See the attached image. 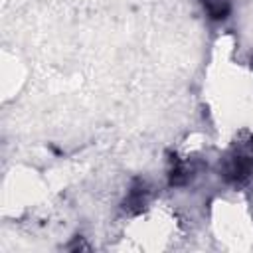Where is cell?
Segmentation results:
<instances>
[{
    "label": "cell",
    "mask_w": 253,
    "mask_h": 253,
    "mask_svg": "<svg viewBox=\"0 0 253 253\" xmlns=\"http://www.w3.org/2000/svg\"><path fill=\"white\" fill-rule=\"evenodd\" d=\"M253 174V158L245 152H233L223 158L221 176L231 184H243Z\"/></svg>",
    "instance_id": "cell-1"
},
{
    "label": "cell",
    "mask_w": 253,
    "mask_h": 253,
    "mask_svg": "<svg viewBox=\"0 0 253 253\" xmlns=\"http://www.w3.org/2000/svg\"><path fill=\"white\" fill-rule=\"evenodd\" d=\"M146 200H148V188H146V184L142 180H136L132 184V188L128 190V196H126L123 208L126 211H130V213H136V211H140L144 208Z\"/></svg>",
    "instance_id": "cell-2"
},
{
    "label": "cell",
    "mask_w": 253,
    "mask_h": 253,
    "mask_svg": "<svg viewBox=\"0 0 253 253\" xmlns=\"http://www.w3.org/2000/svg\"><path fill=\"white\" fill-rule=\"evenodd\" d=\"M211 20H225L231 12V0H200Z\"/></svg>",
    "instance_id": "cell-3"
}]
</instances>
